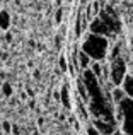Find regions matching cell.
<instances>
[{
    "label": "cell",
    "mask_w": 133,
    "mask_h": 135,
    "mask_svg": "<svg viewBox=\"0 0 133 135\" xmlns=\"http://www.w3.org/2000/svg\"><path fill=\"white\" fill-rule=\"evenodd\" d=\"M96 128L103 135H113L116 132V130H114V123L108 122V120H96Z\"/></svg>",
    "instance_id": "cell-5"
},
{
    "label": "cell",
    "mask_w": 133,
    "mask_h": 135,
    "mask_svg": "<svg viewBox=\"0 0 133 135\" xmlns=\"http://www.w3.org/2000/svg\"><path fill=\"white\" fill-rule=\"evenodd\" d=\"M121 87H123V91L126 92L128 98H133V75H128V74H126V77H125Z\"/></svg>",
    "instance_id": "cell-6"
},
{
    "label": "cell",
    "mask_w": 133,
    "mask_h": 135,
    "mask_svg": "<svg viewBox=\"0 0 133 135\" xmlns=\"http://www.w3.org/2000/svg\"><path fill=\"white\" fill-rule=\"evenodd\" d=\"M123 113V132L126 135H133V98H126L118 104Z\"/></svg>",
    "instance_id": "cell-3"
},
{
    "label": "cell",
    "mask_w": 133,
    "mask_h": 135,
    "mask_svg": "<svg viewBox=\"0 0 133 135\" xmlns=\"http://www.w3.org/2000/svg\"><path fill=\"white\" fill-rule=\"evenodd\" d=\"M113 135H126V133H125V132H120V130H116V132H114Z\"/></svg>",
    "instance_id": "cell-11"
},
{
    "label": "cell",
    "mask_w": 133,
    "mask_h": 135,
    "mask_svg": "<svg viewBox=\"0 0 133 135\" xmlns=\"http://www.w3.org/2000/svg\"><path fill=\"white\" fill-rule=\"evenodd\" d=\"M111 96H113V101L116 103V104H120L123 99H126V98H128L126 92L123 91V87H114V89L111 91Z\"/></svg>",
    "instance_id": "cell-7"
},
{
    "label": "cell",
    "mask_w": 133,
    "mask_h": 135,
    "mask_svg": "<svg viewBox=\"0 0 133 135\" xmlns=\"http://www.w3.org/2000/svg\"><path fill=\"white\" fill-rule=\"evenodd\" d=\"M130 48H131V51H133V38L130 40Z\"/></svg>",
    "instance_id": "cell-12"
},
{
    "label": "cell",
    "mask_w": 133,
    "mask_h": 135,
    "mask_svg": "<svg viewBox=\"0 0 133 135\" xmlns=\"http://www.w3.org/2000/svg\"><path fill=\"white\" fill-rule=\"evenodd\" d=\"M103 69H104V67L101 65L99 62H94L92 65H90V70H92V72H94V75H96L97 79H99V77L103 75Z\"/></svg>",
    "instance_id": "cell-9"
},
{
    "label": "cell",
    "mask_w": 133,
    "mask_h": 135,
    "mask_svg": "<svg viewBox=\"0 0 133 135\" xmlns=\"http://www.w3.org/2000/svg\"><path fill=\"white\" fill-rule=\"evenodd\" d=\"M90 33L94 34H99V36H111L113 34V31L109 29V26H108L106 22H104L101 17H96V19L90 22Z\"/></svg>",
    "instance_id": "cell-4"
},
{
    "label": "cell",
    "mask_w": 133,
    "mask_h": 135,
    "mask_svg": "<svg viewBox=\"0 0 133 135\" xmlns=\"http://www.w3.org/2000/svg\"><path fill=\"white\" fill-rule=\"evenodd\" d=\"M82 50L94 60V62H99L104 56L108 55V50H109V41H108L106 36H99V34L90 33L89 36L85 38L82 45Z\"/></svg>",
    "instance_id": "cell-1"
},
{
    "label": "cell",
    "mask_w": 133,
    "mask_h": 135,
    "mask_svg": "<svg viewBox=\"0 0 133 135\" xmlns=\"http://www.w3.org/2000/svg\"><path fill=\"white\" fill-rule=\"evenodd\" d=\"M87 132H89V135H101V132L97 128H92V127H89V130H87Z\"/></svg>",
    "instance_id": "cell-10"
},
{
    "label": "cell",
    "mask_w": 133,
    "mask_h": 135,
    "mask_svg": "<svg viewBox=\"0 0 133 135\" xmlns=\"http://www.w3.org/2000/svg\"><path fill=\"white\" fill-rule=\"evenodd\" d=\"M125 77H126V62L121 56L111 60V69H109V79L111 84L114 87H120V84H123Z\"/></svg>",
    "instance_id": "cell-2"
},
{
    "label": "cell",
    "mask_w": 133,
    "mask_h": 135,
    "mask_svg": "<svg viewBox=\"0 0 133 135\" xmlns=\"http://www.w3.org/2000/svg\"><path fill=\"white\" fill-rule=\"evenodd\" d=\"M77 60L80 62V67H82V69L85 70L87 67L90 65V60H92V58H90V56H89V55H87V53H85V51L82 50V51L79 53V56H77Z\"/></svg>",
    "instance_id": "cell-8"
}]
</instances>
